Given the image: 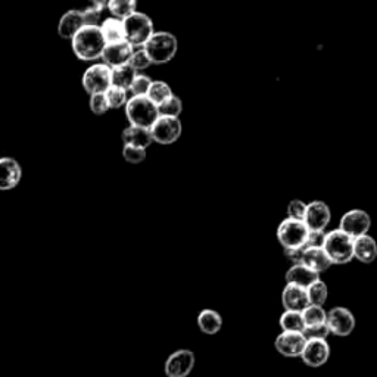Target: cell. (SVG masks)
Instances as JSON below:
<instances>
[{
	"instance_id": "1",
	"label": "cell",
	"mask_w": 377,
	"mask_h": 377,
	"mask_svg": "<svg viewBox=\"0 0 377 377\" xmlns=\"http://www.w3.org/2000/svg\"><path fill=\"white\" fill-rule=\"evenodd\" d=\"M106 43L102 36L99 27L84 25L80 32L71 40V47L77 56V59L84 60V62H91L96 60L104 54Z\"/></svg>"
},
{
	"instance_id": "2",
	"label": "cell",
	"mask_w": 377,
	"mask_h": 377,
	"mask_svg": "<svg viewBox=\"0 0 377 377\" xmlns=\"http://www.w3.org/2000/svg\"><path fill=\"white\" fill-rule=\"evenodd\" d=\"M150 64L162 65L167 64L176 56L179 50V42L174 34L168 32H154L144 46Z\"/></svg>"
},
{
	"instance_id": "3",
	"label": "cell",
	"mask_w": 377,
	"mask_h": 377,
	"mask_svg": "<svg viewBox=\"0 0 377 377\" xmlns=\"http://www.w3.org/2000/svg\"><path fill=\"white\" fill-rule=\"evenodd\" d=\"M352 238L348 234H345L339 229L332 230L325 233V239L323 249L325 255L329 257L332 266H343V264H348L354 260V252H352Z\"/></svg>"
},
{
	"instance_id": "4",
	"label": "cell",
	"mask_w": 377,
	"mask_h": 377,
	"mask_svg": "<svg viewBox=\"0 0 377 377\" xmlns=\"http://www.w3.org/2000/svg\"><path fill=\"white\" fill-rule=\"evenodd\" d=\"M126 117L130 126L150 128L159 117L158 108L146 96H131L126 104Z\"/></svg>"
},
{
	"instance_id": "5",
	"label": "cell",
	"mask_w": 377,
	"mask_h": 377,
	"mask_svg": "<svg viewBox=\"0 0 377 377\" xmlns=\"http://www.w3.org/2000/svg\"><path fill=\"white\" fill-rule=\"evenodd\" d=\"M122 24H124L126 42L131 47H144L150 36L154 34V23L146 14L135 12L124 19Z\"/></svg>"
},
{
	"instance_id": "6",
	"label": "cell",
	"mask_w": 377,
	"mask_h": 377,
	"mask_svg": "<svg viewBox=\"0 0 377 377\" xmlns=\"http://www.w3.org/2000/svg\"><path fill=\"white\" fill-rule=\"evenodd\" d=\"M308 229L304 221H297L286 218L280 222L277 227V240L283 249H297L304 248L305 239H307Z\"/></svg>"
},
{
	"instance_id": "7",
	"label": "cell",
	"mask_w": 377,
	"mask_h": 377,
	"mask_svg": "<svg viewBox=\"0 0 377 377\" xmlns=\"http://www.w3.org/2000/svg\"><path fill=\"white\" fill-rule=\"evenodd\" d=\"M152 140L158 145H172L180 139L183 126L179 118L159 115L149 128Z\"/></svg>"
},
{
	"instance_id": "8",
	"label": "cell",
	"mask_w": 377,
	"mask_h": 377,
	"mask_svg": "<svg viewBox=\"0 0 377 377\" xmlns=\"http://www.w3.org/2000/svg\"><path fill=\"white\" fill-rule=\"evenodd\" d=\"M81 84L90 96L105 93L111 87V68L105 64L90 65L84 71Z\"/></svg>"
},
{
	"instance_id": "9",
	"label": "cell",
	"mask_w": 377,
	"mask_h": 377,
	"mask_svg": "<svg viewBox=\"0 0 377 377\" xmlns=\"http://www.w3.org/2000/svg\"><path fill=\"white\" fill-rule=\"evenodd\" d=\"M196 364L195 352L190 350H177L172 352L164 364L167 377H187Z\"/></svg>"
},
{
	"instance_id": "10",
	"label": "cell",
	"mask_w": 377,
	"mask_h": 377,
	"mask_svg": "<svg viewBox=\"0 0 377 377\" xmlns=\"http://www.w3.org/2000/svg\"><path fill=\"white\" fill-rule=\"evenodd\" d=\"M325 324H328L330 334L339 336V338H346L350 336L356 325L355 315L345 307H334L328 311L325 317Z\"/></svg>"
},
{
	"instance_id": "11",
	"label": "cell",
	"mask_w": 377,
	"mask_h": 377,
	"mask_svg": "<svg viewBox=\"0 0 377 377\" xmlns=\"http://www.w3.org/2000/svg\"><path fill=\"white\" fill-rule=\"evenodd\" d=\"M370 227L372 218L369 214L363 209H351L348 212H345L339 222V230L345 234H348L352 239L364 236V234L369 233Z\"/></svg>"
},
{
	"instance_id": "12",
	"label": "cell",
	"mask_w": 377,
	"mask_h": 377,
	"mask_svg": "<svg viewBox=\"0 0 377 377\" xmlns=\"http://www.w3.org/2000/svg\"><path fill=\"white\" fill-rule=\"evenodd\" d=\"M332 220V211L328 203L323 201H312L307 203L304 222L308 230L324 231Z\"/></svg>"
},
{
	"instance_id": "13",
	"label": "cell",
	"mask_w": 377,
	"mask_h": 377,
	"mask_svg": "<svg viewBox=\"0 0 377 377\" xmlns=\"http://www.w3.org/2000/svg\"><path fill=\"white\" fill-rule=\"evenodd\" d=\"M332 350L328 341H307L299 358L312 369H319L330 360Z\"/></svg>"
},
{
	"instance_id": "14",
	"label": "cell",
	"mask_w": 377,
	"mask_h": 377,
	"mask_svg": "<svg viewBox=\"0 0 377 377\" xmlns=\"http://www.w3.org/2000/svg\"><path fill=\"white\" fill-rule=\"evenodd\" d=\"M23 179V168L12 157L0 158V192L14 190Z\"/></svg>"
},
{
	"instance_id": "15",
	"label": "cell",
	"mask_w": 377,
	"mask_h": 377,
	"mask_svg": "<svg viewBox=\"0 0 377 377\" xmlns=\"http://www.w3.org/2000/svg\"><path fill=\"white\" fill-rule=\"evenodd\" d=\"M305 343H307V339L304 338L302 333L282 332L274 341V348L286 358H299Z\"/></svg>"
},
{
	"instance_id": "16",
	"label": "cell",
	"mask_w": 377,
	"mask_h": 377,
	"mask_svg": "<svg viewBox=\"0 0 377 377\" xmlns=\"http://www.w3.org/2000/svg\"><path fill=\"white\" fill-rule=\"evenodd\" d=\"M131 52H133V47H131L126 42V40H124V42L106 45L105 49H104V54H102V56H100V59L104 60L102 64L108 65L109 68L126 65V64H128Z\"/></svg>"
},
{
	"instance_id": "17",
	"label": "cell",
	"mask_w": 377,
	"mask_h": 377,
	"mask_svg": "<svg viewBox=\"0 0 377 377\" xmlns=\"http://www.w3.org/2000/svg\"><path fill=\"white\" fill-rule=\"evenodd\" d=\"M282 305L284 311L302 312L310 305L308 297H307V289L286 284L282 292Z\"/></svg>"
},
{
	"instance_id": "18",
	"label": "cell",
	"mask_w": 377,
	"mask_h": 377,
	"mask_svg": "<svg viewBox=\"0 0 377 377\" xmlns=\"http://www.w3.org/2000/svg\"><path fill=\"white\" fill-rule=\"evenodd\" d=\"M84 27L83 16L77 11V9H71L65 12L59 19L58 24V34L64 40H73L74 36Z\"/></svg>"
},
{
	"instance_id": "19",
	"label": "cell",
	"mask_w": 377,
	"mask_h": 377,
	"mask_svg": "<svg viewBox=\"0 0 377 377\" xmlns=\"http://www.w3.org/2000/svg\"><path fill=\"white\" fill-rule=\"evenodd\" d=\"M352 252L355 260L363 264H372L377 257V243L369 234H364L352 240Z\"/></svg>"
},
{
	"instance_id": "20",
	"label": "cell",
	"mask_w": 377,
	"mask_h": 377,
	"mask_svg": "<svg viewBox=\"0 0 377 377\" xmlns=\"http://www.w3.org/2000/svg\"><path fill=\"white\" fill-rule=\"evenodd\" d=\"M320 279V274L314 273L308 267H305L304 264L299 266H292L286 273V284H292V286H298L302 289L310 288L314 282Z\"/></svg>"
},
{
	"instance_id": "21",
	"label": "cell",
	"mask_w": 377,
	"mask_h": 377,
	"mask_svg": "<svg viewBox=\"0 0 377 377\" xmlns=\"http://www.w3.org/2000/svg\"><path fill=\"white\" fill-rule=\"evenodd\" d=\"M121 139H122V141H124V145H127V146H135V148H140L145 150L152 144H154L149 128H141V127H135V126H130V127L124 128V131H122V135H121Z\"/></svg>"
},
{
	"instance_id": "22",
	"label": "cell",
	"mask_w": 377,
	"mask_h": 377,
	"mask_svg": "<svg viewBox=\"0 0 377 377\" xmlns=\"http://www.w3.org/2000/svg\"><path fill=\"white\" fill-rule=\"evenodd\" d=\"M302 264L305 267H308L310 270H312L314 273H317V274L328 271L332 267V262H330L329 257L325 255V252H324L323 248L305 249Z\"/></svg>"
},
{
	"instance_id": "23",
	"label": "cell",
	"mask_w": 377,
	"mask_h": 377,
	"mask_svg": "<svg viewBox=\"0 0 377 377\" xmlns=\"http://www.w3.org/2000/svg\"><path fill=\"white\" fill-rule=\"evenodd\" d=\"M99 30L102 36L105 38V43H118V42H124L126 36H124V24H122L121 19L117 18H106L100 23Z\"/></svg>"
},
{
	"instance_id": "24",
	"label": "cell",
	"mask_w": 377,
	"mask_h": 377,
	"mask_svg": "<svg viewBox=\"0 0 377 377\" xmlns=\"http://www.w3.org/2000/svg\"><path fill=\"white\" fill-rule=\"evenodd\" d=\"M196 323H198V328L202 333L212 336V334H217L221 330L222 317L220 315V312H217L216 310L207 308V310H202L198 314Z\"/></svg>"
},
{
	"instance_id": "25",
	"label": "cell",
	"mask_w": 377,
	"mask_h": 377,
	"mask_svg": "<svg viewBox=\"0 0 377 377\" xmlns=\"http://www.w3.org/2000/svg\"><path fill=\"white\" fill-rule=\"evenodd\" d=\"M136 76L137 73L128 64L111 68V86H115L128 91V87L133 83Z\"/></svg>"
},
{
	"instance_id": "26",
	"label": "cell",
	"mask_w": 377,
	"mask_h": 377,
	"mask_svg": "<svg viewBox=\"0 0 377 377\" xmlns=\"http://www.w3.org/2000/svg\"><path fill=\"white\" fill-rule=\"evenodd\" d=\"M106 9V2H90L84 8L77 9V11L83 16L84 25H91V27H99L102 23V14Z\"/></svg>"
},
{
	"instance_id": "27",
	"label": "cell",
	"mask_w": 377,
	"mask_h": 377,
	"mask_svg": "<svg viewBox=\"0 0 377 377\" xmlns=\"http://www.w3.org/2000/svg\"><path fill=\"white\" fill-rule=\"evenodd\" d=\"M136 8L137 3L135 0H111V2H106V9L112 14V18L121 19V21L137 12Z\"/></svg>"
},
{
	"instance_id": "28",
	"label": "cell",
	"mask_w": 377,
	"mask_h": 377,
	"mask_svg": "<svg viewBox=\"0 0 377 377\" xmlns=\"http://www.w3.org/2000/svg\"><path fill=\"white\" fill-rule=\"evenodd\" d=\"M279 325L282 332H290V333H302L305 329L302 314L295 312V311H284L279 319Z\"/></svg>"
},
{
	"instance_id": "29",
	"label": "cell",
	"mask_w": 377,
	"mask_h": 377,
	"mask_svg": "<svg viewBox=\"0 0 377 377\" xmlns=\"http://www.w3.org/2000/svg\"><path fill=\"white\" fill-rule=\"evenodd\" d=\"M172 95L174 93H172V89L170 87L168 83H165V81L162 80H157V81H152L146 98L152 102V104H155L158 106Z\"/></svg>"
},
{
	"instance_id": "30",
	"label": "cell",
	"mask_w": 377,
	"mask_h": 377,
	"mask_svg": "<svg viewBox=\"0 0 377 377\" xmlns=\"http://www.w3.org/2000/svg\"><path fill=\"white\" fill-rule=\"evenodd\" d=\"M328 295H329V289L328 284H325L321 279H319L317 282H314L310 288H307V297H308V302L310 305H317V307H323L328 301Z\"/></svg>"
},
{
	"instance_id": "31",
	"label": "cell",
	"mask_w": 377,
	"mask_h": 377,
	"mask_svg": "<svg viewBox=\"0 0 377 377\" xmlns=\"http://www.w3.org/2000/svg\"><path fill=\"white\" fill-rule=\"evenodd\" d=\"M302 320L305 328H312V325H319L325 323V317H328V311L323 307H317V305H308L302 312Z\"/></svg>"
},
{
	"instance_id": "32",
	"label": "cell",
	"mask_w": 377,
	"mask_h": 377,
	"mask_svg": "<svg viewBox=\"0 0 377 377\" xmlns=\"http://www.w3.org/2000/svg\"><path fill=\"white\" fill-rule=\"evenodd\" d=\"M157 108H158V114L162 117L179 118L183 112V102L177 95H172L167 100L162 102V104L158 105Z\"/></svg>"
},
{
	"instance_id": "33",
	"label": "cell",
	"mask_w": 377,
	"mask_h": 377,
	"mask_svg": "<svg viewBox=\"0 0 377 377\" xmlns=\"http://www.w3.org/2000/svg\"><path fill=\"white\" fill-rule=\"evenodd\" d=\"M105 98H106L109 109H119L122 106H126L128 100V91L115 86H111L105 91Z\"/></svg>"
},
{
	"instance_id": "34",
	"label": "cell",
	"mask_w": 377,
	"mask_h": 377,
	"mask_svg": "<svg viewBox=\"0 0 377 377\" xmlns=\"http://www.w3.org/2000/svg\"><path fill=\"white\" fill-rule=\"evenodd\" d=\"M128 65L133 68L136 73H139V71L149 68L152 64L144 47H133V52H131V56L128 59Z\"/></svg>"
},
{
	"instance_id": "35",
	"label": "cell",
	"mask_w": 377,
	"mask_h": 377,
	"mask_svg": "<svg viewBox=\"0 0 377 377\" xmlns=\"http://www.w3.org/2000/svg\"><path fill=\"white\" fill-rule=\"evenodd\" d=\"M152 84V80L145 74H137L133 80V83L128 87L131 96H146L148 90Z\"/></svg>"
},
{
	"instance_id": "36",
	"label": "cell",
	"mask_w": 377,
	"mask_h": 377,
	"mask_svg": "<svg viewBox=\"0 0 377 377\" xmlns=\"http://www.w3.org/2000/svg\"><path fill=\"white\" fill-rule=\"evenodd\" d=\"M302 334L307 341H328L330 332L328 324L324 323L319 325H312V328H305Z\"/></svg>"
},
{
	"instance_id": "37",
	"label": "cell",
	"mask_w": 377,
	"mask_h": 377,
	"mask_svg": "<svg viewBox=\"0 0 377 377\" xmlns=\"http://www.w3.org/2000/svg\"><path fill=\"white\" fill-rule=\"evenodd\" d=\"M122 157H124L128 164H141L146 159V150L124 145V148H122Z\"/></svg>"
},
{
	"instance_id": "38",
	"label": "cell",
	"mask_w": 377,
	"mask_h": 377,
	"mask_svg": "<svg viewBox=\"0 0 377 377\" xmlns=\"http://www.w3.org/2000/svg\"><path fill=\"white\" fill-rule=\"evenodd\" d=\"M305 212H307V203L301 199H293L288 205V218L304 221Z\"/></svg>"
},
{
	"instance_id": "39",
	"label": "cell",
	"mask_w": 377,
	"mask_h": 377,
	"mask_svg": "<svg viewBox=\"0 0 377 377\" xmlns=\"http://www.w3.org/2000/svg\"><path fill=\"white\" fill-rule=\"evenodd\" d=\"M89 106H90V111L93 112L95 115H104L106 111H109L105 93L91 95L90 100H89Z\"/></svg>"
},
{
	"instance_id": "40",
	"label": "cell",
	"mask_w": 377,
	"mask_h": 377,
	"mask_svg": "<svg viewBox=\"0 0 377 377\" xmlns=\"http://www.w3.org/2000/svg\"><path fill=\"white\" fill-rule=\"evenodd\" d=\"M325 239V233L324 231H314L308 230L307 239H305L304 249H311V248H323Z\"/></svg>"
},
{
	"instance_id": "41",
	"label": "cell",
	"mask_w": 377,
	"mask_h": 377,
	"mask_svg": "<svg viewBox=\"0 0 377 377\" xmlns=\"http://www.w3.org/2000/svg\"><path fill=\"white\" fill-rule=\"evenodd\" d=\"M304 248H297V249H283L284 257L289 262H292V266H299L302 264V258H304Z\"/></svg>"
}]
</instances>
